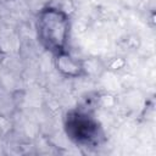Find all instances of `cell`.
<instances>
[{
    "instance_id": "6da1fadb",
    "label": "cell",
    "mask_w": 156,
    "mask_h": 156,
    "mask_svg": "<svg viewBox=\"0 0 156 156\" xmlns=\"http://www.w3.org/2000/svg\"><path fill=\"white\" fill-rule=\"evenodd\" d=\"M37 33L40 44L57 56L65 54L68 35L69 18L67 13L56 7L41 10L37 18Z\"/></svg>"
},
{
    "instance_id": "7a4b0ae2",
    "label": "cell",
    "mask_w": 156,
    "mask_h": 156,
    "mask_svg": "<svg viewBox=\"0 0 156 156\" xmlns=\"http://www.w3.org/2000/svg\"><path fill=\"white\" fill-rule=\"evenodd\" d=\"M65 128L69 139L82 145L96 144L101 136V128L98 121L82 111L69 112L66 117Z\"/></svg>"
}]
</instances>
